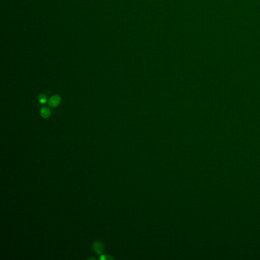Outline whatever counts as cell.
<instances>
[{
	"instance_id": "obj_1",
	"label": "cell",
	"mask_w": 260,
	"mask_h": 260,
	"mask_svg": "<svg viewBox=\"0 0 260 260\" xmlns=\"http://www.w3.org/2000/svg\"><path fill=\"white\" fill-rule=\"evenodd\" d=\"M61 102V98L58 95H55L50 98L48 104L50 107L55 108L59 105Z\"/></svg>"
},
{
	"instance_id": "obj_2",
	"label": "cell",
	"mask_w": 260,
	"mask_h": 260,
	"mask_svg": "<svg viewBox=\"0 0 260 260\" xmlns=\"http://www.w3.org/2000/svg\"><path fill=\"white\" fill-rule=\"evenodd\" d=\"M93 249L94 251L98 254H102L104 249V246L102 243L100 241H96L93 243Z\"/></svg>"
},
{
	"instance_id": "obj_3",
	"label": "cell",
	"mask_w": 260,
	"mask_h": 260,
	"mask_svg": "<svg viewBox=\"0 0 260 260\" xmlns=\"http://www.w3.org/2000/svg\"><path fill=\"white\" fill-rule=\"evenodd\" d=\"M41 115L44 118H48L49 117L51 114V111L50 109L47 107H43L41 110Z\"/></svg>"
},
{
	"instance_id": "obj_4",
	"label": "cell",
	"mask_w": 260,
	"mask_h": 260,
	"mask_svg": "<svg viewBox=\"0 0 260 260\" xmlns=\"http://www.w3.org/2000/svg\"><path fill=\"white\" fill-rule=\"evenodd\" d=\"M39 101L40 103L41 104H44L47 101V98L46 96L44 94L40 95L39 96Z\"/></svg>"
},
{
	"instance_id": "obj_5",
	"label": "cell",
	"mask_w": 260,
	"mask_h": 260,
	"mask_svg": "<svg viewBox=\"0 0 260 260\" xmlns=\"http://www.w3.org/2000/svg\"><path fill=\"white\" fill-rule=\"evenodd\" d=\"M100 259L101 260H110V259H113V258H112L111 257H110L109 256H107V255H102L100 256Z\"/></svg>"
},
{
	"instance_id": "obj_6",
	"label": "cell",
	"mask_w": 260,
	"mask_h": 260,
	"mask_svg": "<svg viewBox=\"0 0 260 260\" xmlns=\"http://www.w3.org/2000/svg\"><path fill=\"white\" fill-rule=\"evenodd\" d=\"M91 259H93V260H96V259H95V258H89V259H88V260H91Z\"/></svg>"
}]
</instances>
